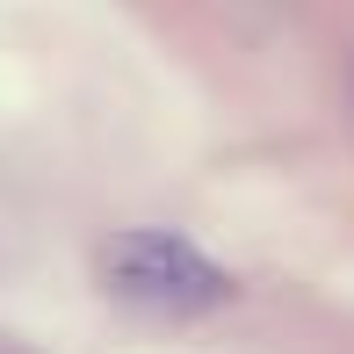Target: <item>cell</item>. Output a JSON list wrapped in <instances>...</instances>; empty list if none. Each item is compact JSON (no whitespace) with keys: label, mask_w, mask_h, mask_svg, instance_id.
<instances>
[{"label":"cell","mask_w":354,"mask_h":354,"mask_svg":"<svg viewBox=\"0 0 354 354\" xmlns=\"http://www.w3.org/2000/svg\"><path fill=\"white\" fill-rule=\"evenodd\" d=\"M102 282L138 311L167 318H203L232 297V275L203 246H188L181 232H116L102 246Z\"/></svg>","instance_id":"obj_1"}]
</instances>
